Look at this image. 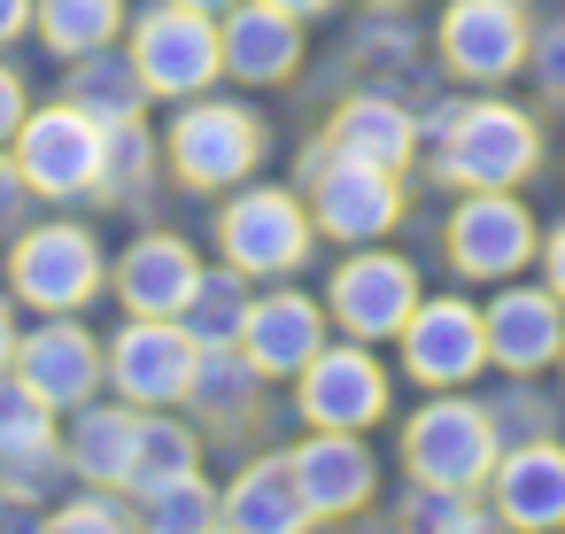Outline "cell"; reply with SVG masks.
Instances as JSON below:
<instances>
[{
    "mask_svg": "<svg viewBox=\"0 0 565 534\" xmlns=\"http://www.w3.org/2000/svg\"><path fill=\"white\" fill-rule=\"evenodd\" d=\"M434 140V179L441 186H526L542 171V117L503 102V86H480L472 102H434L418 117Z\"/></svg>",
    "mask_w": 565,
    "mask_h": 534,
    "instance_id": "6da1fadb",
    "label": "cell"
},
{
    "mask_svg": "<svg viewBox=\"0 0 565 534\" xmlns=\"http://www.w3.org/2000/svg\"><path fill=\"white\" fill-rule=\"evenodd\" d=\"M264 148H271V132H264V117L248 102H233L217 86L194 94V102H171V125H163V171H171V186H186V194H233L241 179L264 171Z\"/></svg>",
    "mask_w": 565,
    "mask_h": 534,
    "instance_id": "7a4b0ae2",
    "label": "cell"
},
{
    "mask_svg": "<svg viewBox=\"0 0 565 534\" xmlns=\"http://www.w3.org/2000/svg\"><path fill=\"white\" fill-rule=\"evenodd\" d=\"M210 241L233 271H248L256 287L264 279H295L318 248V217H310V194L302 186H279V179H241L233 194H217V217H210Z\"/></svg>",
    "mask_w": 565,
    "mask_h": 534,
    "instance_id": "3957f363",
    "label": "cell"
},
{
    "mask_svg": "<svg viewBox=\"0 0 565 534\" xmlns=\"http://www.w3.org/2000/svg\"><path fill=\"white\" fill-rule=\"evenodd\" d=\"M9 295L32 318L55 310H94L109 295V248L86 217H40L9 241Z\"/></svg>",
    "mask_w": 565,
    "mask_h": 534,
    "instance_id": "277c9868",
    "label": "cell"
},
{
    "mask_svg": "<svg viewBox=\"0 0 565 534\" xmlns=\"http://www.w3.org/2000/svg\"><path fill=\"white\" fill-rule=\"evenodd\" d=\"M9 156L24 163L32 194L55 202V210H78V202H102V163H109V125L78 102H32Z\"/></svg>",
    "mask_w": 565,
    "mask_h": 534,
    "instance_id": "5b68a950",
    "label": "cell"
},
{
    "mask_svg": "<svg viewBox=\"0 0 565 534\" xmlns=\"http://www.w3.org/2000/svg\"><path fill=\"white\" fill-rule=\"evenodd\" d=\"M125 55L148 86V102H194L225 78V40L217 17L186 9V0H156V9L125 17Z\"/></svg>",
    "mask_w": 565,
    "mask_h": 534,
    "instance_id": "8992f818",
    "label": "cell"
},
{
    "mask_svg": "<svg viewBox=\"0 0 565 534\" xmlns=\"http://www.w3.org/2000/svg\"><path fill=\"white\" fill-rule=\"evenodd\" d=\"M495 418L465 387H426V403L403 418V480L434 488H488L495 472Z\"/></svg>",
    "mask_w": 565,
    "mask_h": 534,
    "instance_id": "52a82bcc",
    "label": "cell"
},
{
    "mask_svg": "<svg viewBox=\"0 0 565 534\" xmlns=\"http://www.w3.org/2000/svg\"><path fill=\"white\" fill-rule=\"evenodd\" d=\"M441 256L465 287H503L542 256V225L519 202V186H465L441 225Z\"/></svg>",
    "mask_w": 565,
    "mask_h": 534,
    "instance_id": "ba28073f",
    "label": "cell"
},
{
    "mask_svg": "<svg viewBox=\"0 0 565 534\" xmlns=\"http://www.w3.org/2000/svg\"><path fill=\"white\" fill-rule=\"evenodd\" d=\"M418 295H426L418 264L387 241H364V248H341V264L326 279V318H333V333L387 349L403 333V318L418 310Z\"/></svg>",
    "mask_w": 565,
    "mask_h": 534,
    "instance_id": "9c48e42d",
    "label": "cell"
},
{
    "mask_svg": "<svg viewBox=\"0 0 565 534\" xmlns=\"http://www.w3.org/2000/svg\"><path fill=\"white\" fill-rule=\"evenodd\" d=\"M310 217H318V241L333 248H364V241H387L403 217H411V186L403 171H380V163H356V156H326L310 179Z\"/></svg>",
    "mask_w": 565,
    "mask_h": 534,
    "instance_id": "30bf717a",
    "label": "cell"
},
{
    "mask_svg": "<svg viewBox=\"0 0 565 534\" xmlns=\"http://www.w3.org/2000/svg\"><path fill=\"white\" fill-rule=\"evenodd\" d=\"M526 47H534L526 0H449L434 24V63L457 86H511L526 71Z\"/></svg>",
    "mask_w": 565,
    "mask_h": 534,
    "instance_id": "8fae6325",
    "label": "cell"
},
{
    "mask_svg": "<svg viewBox=\"0 0 565 534\" xmlns=\"http://www.w3.org/2000/svg\"><path fill=\"white\" fill-rule=\"evenodd\" d=\"M295 418L302 426H349V434H372L380 418H387V403H395V380H387V364L372 356V341H326L295 380Z\"/></svg>",
    "mask_w": 565,
    "mask_h": 534,
    "instance_id": "7c38bea8",
    "label": "cell"
},
{
    "mask_svg": "<svg viewBox=\"0 0 565 534\" xmlns=\"http://www.w3.org/2000/svg\"><path fill=\"white\" fill-rule=\"evenodd\" d=\"M17 372L40 387V403L55 418H71L78 403L109 395V341L86 325V310H55L17 333Z\"/></svg>",
    "mask_w": 565,
    "mask_h": 534,
    "instance_id": "4fadbf2b",
    "label": "cell"
},
{
    "mask_svg": "<svg viewBox=\"0 0 565 534\" xmlns=\"http://www.w3.org/2000/svg\"><path fill=\"white\" fill-rule=\"evenodd\" d=\"M395 356L418 387H472L488 372V318L472 295H418L395 333Z\"/></svg>",
    "mask_w": 565,
    "mask_h": 534,
    "instance_id": "5bb4252c",
    "label": "cell"
},
{
    "mask_svg": "<svg viewBox=\"0 0 565 534\" xmlns=\"http://www.w3.org/2000/svg\"><path fill=\"white\" fill-rule=\"evenodd\" d=\"M287 472L302 488L310 526H341V519L372 511V495H380V449L349 426H302V441L287 449Z\"/></svg>",
    "mask_w": 565,
    "mask_h": 534,
    "instance_id": "9a60e30c",
    "label": "cell"
},
{
    "mask_svg": "<svg viewBox=\"0 0 565 534\" xmlns=\"http://www.w3.org/2000/svg\"><path fill=\"white\" fill-rule=\"evenodd\" d=\"M194 341L179 318H132L109 333V395H125L132 410H179L186 403V380H194Z\"/></svg>",
    "mask_w": 565,
    "mask_h": 534,
    "instance_id": "2e32d148",
    "label": "cell"
},
{
    "mask_svg": "<svg viewBox=\"0 0 565 534\" xmlns=\"http://www.w3.org/2000/svg\"><path fill=\"white\" fill-rule=\"evenodd\" d=\"M333 341V318H326V295L295 287V279H264V295L248 302V325H241V349L264 380H295L318 349Z\"/></svg>",
    "mask_w": 565,
    "mask_h": 534,
    "instance_id": "e0dca14e",
    "label": "cell"
},
{
    "mask_svg": "<svg viewBox=\"0 0 565 534\" xmlns=\"http://www.w3.org/2000/svg\"><path fill=\"white\" fill-rule=\"evenodd\" d=\"M488 372H557V349H565V302L542 287V279H503L488 302Z\"/></svg>",
    "mask_w": 565,
    "mask_h": 534,
    "instance_id": "ac0fdd59",
    "label": "cell"
},
{
    "mask_svg": "<svg viewBox=\"0 0 565 534\" xmlns=\"http://www.w3.org/2000/svg\"><path fill=\"white\" fill-rule=\"evenodd\" d=\"M326 148L333 156H356V163H380V171H411V156L426 148V125H418V102L395 94V86H349L326 117Z\"/></svg>",
    "mask_w": 565,
    "mask_h": 534,
    "instance_id": "d6986e66",
    "label": "cell"
},
{
    "mask_svg": "<svg viewBox=\"0 0 565 534\" xmlns=\"http://www.w3.org/2000/svg\"><path fill=\"white\" fill-rule=\"evenodd\" d=\"M217 40H225V78L248 86V94H271V86H295L302 78V55H310V24L271 9V0H241V9L217 17Z\"/></svg>",
    "mask_w": 565,
    "mask_h": 534,
    "instance_id": "ffe728a7",
    "label": "cell"
},
{
    "mask_svg": "<svg viewBox=\"0 0 565 534\" xmlns=\"http://www.w3.org/2000/svg\"><path fill=\"white\" fill-rule=\"evenodd\" d=\"M488 503H495V526H519V534L565 526V441L557 434L503 441L488 472Z\"/></svg>",
    "mask_w": 565,
    "mask_h": 534,
    "instance_id": "44dd1931",
    "label": "cell"
},
{
    "mask_svg": "<svg viewBox=\"0 0 565 534\" xmlns=\"http://www.w3.org/2000/svg\"><path fill=\"white\" fill-rule=\"evenodd\" d=\"M194 271H202L194 241L171 233V225H148V233L125 241V256H109V295H117V310H132V318H179Z\"/></svg>",
    "mask_w": 565,
    "mask_h": 534,
    "instance_id": "7402d4cb",
    "label": "cell"
},
{
    "mask_svg": "<svg viewBox=\"0 0 565 534\" xmlns=\"http://www.w3.org/2000/svg\"><path fill=\"white\" fill-rule=\"evenodd\" d=\"M217 526H233V534H295V526H310L302 488L287 472V449L248 457V464H233V480H217Z\"/></svg>",
    "mask_w": 565,
    "mask_h": 534,
    "instance_id": "603a6c76",
    "label": "cell"
},
{
    "mask_svg": "<svg viewBox=\"0 0 565 534\" xmlns=\"http://www.w3.org/2000/svg\"><path fill=\"white\" fill-rule=\"evenodd\" d=\"M264 372L248 364V349L233 341V349H202L194 356V380H186V418L194 426H210V434H241V426H256L264 418Z\"/></svg>",
    "mask_w": 565,
    "mask_h": 534,
    "instance_id": "cb8c5ba5",
    "label": "cell"
},
{
    "mask_svg": "<svg viewBox=\"0 0 565 534\" xmlns=\"http://www.w3.org/2000/svg\"><path fill=\"white\" fill-rule=\"evenodd\" d=\"M132 434H140V410L125 395H94L71 410L63 426V457H71V480H94V488H125V457H132Z\"/></svg>",
    "mask_w": 565,
    "mask_h": 534,
    "instance_id": "d4e9b609",
    "label": "cell"
},
{
    "mask_svg": "<svg viewBox=\"0 0 565 534\" xmlns=\"http://www.w3.org/2000/svg\"><path fill=\"white\" fill-rule=\"evenodd\" d=\"M186 472H202V426L194 418H171L163 410H140V434H132V457H125V495L148 503L163 488H179Z\"/></svg>",
    "mask_w": 565,
    "mask_h": 534,
    "instance_id": "484cf974",
    "label": "cell"
},
{
    "mask_svg": "<svg viewBox=\"0 0 565 534\" xmlns=\"http://www.w3.org/2000/svg\"><path fill=\"white\" fill-rule=\"evenodd\" d=\"M248 302H256V279L217 256V264L194 271V287H186V302H179V325H186L194 349H233L241 325H248Z\"/></svg>",
    "mask_w": 565,
    "mask_h": 534,
    "instance_id": "4316f807",
    "label": "cell"
},
{
    "mask_svg": "<svg viewBox=\"0 0 565 534\" xmlns=\"http://www.w3.org/2000/svg\"><path fill=\"white\" fill-rule=\"evenodd\" d=\"M63 102L94 109L102 125H125V117H140V109H148V86H140L132 55H125V47L109 40V47H94V55L63 63Z\"/></svg>",
    "mask_w": 565,
    "mask_h": 534,
    "instance_id": "83f0119b",
    "label": "cell"
},
{
    "mask_svg": "<svg viewBox=\"0 0 565 534\" xmlns=\"http://www.w3.org/2000/svg\"><path fill=\"white\" fill-rule=\"evenodd\" d=\"M125 0H40L32 9V40L55 55V63H78L109 40H125Z\"/></svg>",
    "mask_w": 565,
    "mask_h": 534,
    "instance_id": "f1b7e54d",
    "label": "cell"
},
{
    "mask_svg": "<svg viewBox=\"0 0 565 534\" xmlns=\"http://www.w3.org/2000/svg\"><path fill=\"white\" fill-rule=\"evenodd\" d=\"M349 63H356L372 86H395V94H403V78L418 71V32L403 24V9H372V17L356 24V40H349Z\"/></svg>",
    "mask_w": 565,
    "mask_h": 534,
    "instance_id": "f546056e",
    "label": "cell"
},
{
    "mask_svg": "<svg viewBox=\"0 0 565 534\" xmlns=\"http://www.w3.org/2000/svg\"><path fill=\"white\" fill-rule=\"evenodd\" d=\"M156 163H163V140L148 132V117H125V125H109L102 202H148V186H156Z\"/></svg>",
    "mask_w": 565,
    "mask_h": 534,
    "instance_id": "4dcf8cb0",
    "label": "cell"
},
{
    "mask_svg": "<svg viewBox=\"0 0 565 534\" xmlns=\"http://www.w3.org/2000/svg\"><path fill=\"white\" fill-rule=\"evenodd\" d=\"M55 441H63L55 410H47L40 387L9 364V372H0V464H9V457H32V449H55Z\"/></svg>",
    "mask_w": 565,
    "mask_h": 534,
    "instance_id": "1f68e13d",
    "label": "cell"
},
{
    "mask_svg": "<svg viewBox=\"0 0 565 534\" xmlns=\"http://www.w3.org/2000/svg\"><path fill=\"white\" fill-rule=\"evenodd\" d=\"M395 526H495V503H488V488H434V480H411V495L395 503Z\"/></svg>",
    "mask_w": 565,
    "mask_h": 534,
    "instance_id": "d6a6232c",
    "label": "cell"
},
{
    "mask_svg": "<svg viewBox=\"0 0 565 534\" xmlns=\"http://www.w3.org/2000/svg\"><path fill=\"white\" fill-rule=\"evenodd\" d=\"M140 526H156V534H194V526H217V480L186 472L179 488H163V495H148V503H140Z\"/></svg>",
    "mask_w": 565,
    "mask_h": 534,
    "instance_id": "836d02e7",
    "label": "cell"
},
{
    "mask_svg": "<svg viewBox=\"0 0 565 534\" xmlns=\"http://www.w3.org/2000/svg\"><path fill=\"white\" fill-rule=\"evenodd\" d=\"M480 403H488V418H495V441H534V434H550V403L534 395V372H503V387L480 395Z\"/></svg>",
    "mask_w": 565,
    "mask_h": 534,
    "instance_id": "e575fe53",
    "label": "cell"
},
{
    "mask_svg": "<svg viewBox=\"0 0 565 534\" xmlns=\"http://www.w3.org/2000/svg\"><path fill=\"white\" fill-rule=\"evenodd\" d=\"M519 78H534V94H542L550 109H565V17L534 24V47H526V71H519Z\"/></svg>",
    "mask_w": 565,
    "mask_h": 534,
    "instance_id": "d590c367",
    "label": "cell"
},
{
    "mask_svg": "<svg viewBox=\"0 0 565 534\" xmlns=\"http://www.w3.org/2000/svg\"><path fill=\"white\" fill-rule=\"evenodd\" d=\"M32 179H24V163L9 156V148H0V241H17L24 225H32Z\"/></svg>",
    "mask_w": 565,
    "mask_h": 534,
    "instance_id": "8d00e7d4",
    "label": "cell"
},
{
    "mask_svg": "<svg viewBox=\"0 0 565 534\" xmlns=\"http://www.w3.org/2000/svg\"><path fill=\"white\" fill-rule=\"evenodd\" d=\"M24 109H32V86H24V71L0 55V148L17 140V125H24Z\"/></svg>",
    "mask_w": 565,
    "mask_h": 534,
    "instance_id": "74e56055",
    "label": "cell"
},
{
    "mask_svg": "<svg viewBox=\"0 0 565 534\" xmlns=\"http://www.w3.org/2000/svg\"><path fill=\"white\" fill-rule=\"evenodd\" d=\"M534 264H542V287L565 302V217H557V225H542V256H534Z\"/></svg>",
    "mask_w": 565,
    "mask_h": 534,
    "instance_id": "f35d334b",
    "label": "cell"
},
{
    "mask_svg": "<svg viewBox=\"0 0 565 534\" xmlns=\"http://www.w3.org/2000/svg\"><path fill=\"white\" fill-rule=\"evenodd\" d=\"M32 9H40V0H0V47L32 40Z\"/></svg>",
    "mask_w": 565,
    "mask_h": 534,
    "instance_id": "ab89813d",
    "label": "cell"
},
{
    "mask_svg": "<svg viewBox=\"0 0 565 534\" xmlns=\"http://www.w3.org/2000/svg\"><path fill=\"white\" fill-rule=\"evenodd\" d=\"M17 333H24V325H17V295H0V372L17 364Z\"/></svg>",
    "mask_w": 565,
    "mask_h": 534,
    "instance_id": "60d3db41",
    "label": "cell"
},
{
    "mask_svg": "<svg viewBox=\"0 0 565 534\" xmlns=\"http://www.w3.org/2000/svg\"><path fill=\"white\" fill-rule=\"evenodd\" d=\"M271 9H287V17H302V24H326L341 0H271Z\"/></svg>",
    "mask_w": 565,
    "mask_h": 534,
    "instance_id": "b9f144b4",
    "label": "cell"
},
{
    "mask_svg": "<svg viewBox=\"0 0 565 534\" xmlns=\"http://www.w3.org/2000/svg\"><path fill=\"white\" fill-rule=\"evenodd\" d=\"M186 9H202V17H225V9H241V0H186Z\"/></svg>",
    "mask_w": 565,
    "mask_h": 534,
    "instance_id": "7bdbcfd3",
    "label": "cell"
},
{
    "mask_svg": "<svg viewBox=\"0 0 565 534\" xmlns=\"http://www.w3.org/2000/svg\"><path fill=\"white\" fill-rule=\"evenodd\" d=\"M364 9H411V0H364Z\"/></svg>",
    "mask_w": 565,
    "mask_h": 534,
    "instance_id": "ee69618b",
    "label": "cell"
},
{
    "mask_svg": "<svg viewBox=\"0 0 565 534\" xmlns=\"http://www.w3.org/2000/svg\"><path fill=\"white\" fill-rule=\"evenodd\" d=\"M557 387H565V349H557Z\"/></svg>",
    "mask_w": 565,
    "mask_h": 534,
    "instance_id": "f6af8a7d",
    "label": "cell"
}]
</instances>
